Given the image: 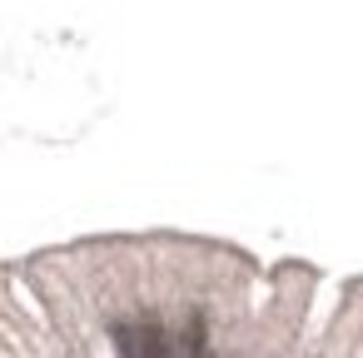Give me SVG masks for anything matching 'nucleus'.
<instances>
[{
	"instance_id": "1",
	"label": "nucleus",
	"mask_w": 363,
	"mask_h": 358,
	"mask_svg": "<svg viewBox=\"0 0 363 358\" xmlns=\"http://www.w3.org/2000/svg\"><path fill=\"white\" fill-rule=\"evenodd\" d=\"M110 338H115V353L120 358H179L174 333L155 313H125V318H115L110 323Z\"/></svg>"
}]
</instances>
